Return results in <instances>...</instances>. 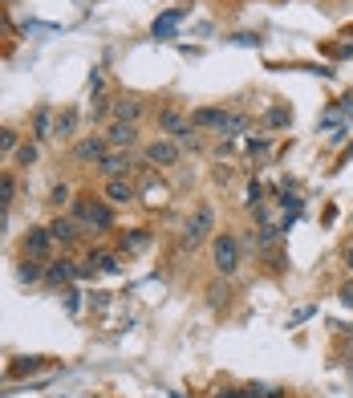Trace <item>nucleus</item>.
<instances>
[{"label":"nucleus","mask_w":353,"mask_h":398,"mask_svg":"<svg viewBox=\"0 0 353 398\" xmlns=\"http://www.w3.org/2000/svg\"><path fill=\"white\" fill-rule=\"evenodd\" d=\"M73 219H78V228H85V232H110L114 228V212L106 199H94L85 195L73 203Z\"/></svg>","instance_id":"nucleus-1"},{"label":"nucleus","mask_w":353,"mask_h":398,"mask_svg":"<svg viewBox=\"0 0 353 398\" xmlns=\"http://www.w3.org/2000/svg\"><path fill=\"white\" fill-rule=\"evenodd\" d=\"M211 265L220 277H236L240 272V240L232 232H220L211 240Z\"/></svg>","instance_id":"nucleus-2"},{"label":"nucleus","mask_w":353,"mask_h":398,"mask_svg":"<svg viewBox=\"0 0 353 398\" xmlns=\"http://www.w3.org/2000/svg\"><path fill=\"white\" fill-rule=\"evenodd\" d=\"M159 131L167 134V138H175L179 147H195V126H191V118H183L179 110H162V114H159Z\"/></svg>","instance_id":"nucleus-3"},{"label":"nucleus","mask_w":353,"mask_h":398,"mask_svg":"<svg viewBox=\"0 0 353 398\" xmlns=\"http://www.w3.org/2000/svg\"><path fill=\"white\" fill-rule=\"evenodd\" d=\"M179 155H183V150H179L175 138H155V143L143 147V163L146 167H175Z\"/></svg>","instance_id":"nucleus-4"},{"label":"nucleus","mask_w":353,"mask_h":398,"mask_svg":"<svg viewBox=\"0 0 353 398\" xmlns=\"http://www.w3.org/2000/svg\"><path fill=\"white\" fill-rule=\"evenodd\" d=\"M211 228H215V212H211L208 203H203V207H195V216L187 219V228H183V244H203V240H208L211 236Z\"/></svg>","instance_id":"nucleus-5"},{"label":"nucleus","mask_w":353,"mask_h":398,"mask_svg":"<svg viewBox=\"0 0 353 398\" xmlns=\"http://www.w3.org/2000/svg\"><path fill=\"white\" fill-rule=\"evenodd\" d=\"M94 167L102 171V175H106V179H126L130 171H134V163H130L126 150H106V155H102Z\"/></svg>","instance_id":"nucleus-6"},{"label":"nucleus","mask_w":353,"mask_h":398,"mask_svg":"<svg viewBox=\"0 0 353 398\" xmlns=\"http://www.w3.org/2000/svg\"><path fill=\"white\" fill-rule=\"evenodd\" d=\"M106 143H110V150H130L138 143V122H110L106 126Z\"/></svg>","instance_id":"nucleus-7"},{"label":"nucleus","mask_w":353,"mask_h":398,"mask_svg":"<svg viewBox=\"0 0 353 398\" xmlns=\"http://www.w3.org/2000/svg\"><path fill=\"white\" fill-rule=\"evenodd\" d=\"M110 150V143H106V134H90V138H81V143H73V159L78 163H97L102 155Z\"/></svg>","instance_id":"nucleus-8"},{"label":"nucleus","mask_w":353,"mask_h":398,"mask_svg":"<svg viewBox=\"0 0 353 398\" xmlns=\"http://www.w3.org/2000/svg\"><path fill=\"white\" fill-rule=\"evenodd\" d=\"M102 199L122 207V203H134V199H138V187H134L130 179H106V187H102Z\"/></svg>","instance_id":"nucleus-9"},{"label":"nucleus","mask_w":353,"mask_h":398,"mask_svg":"<svg viewBox=\"0 0 353 398\" xmlns=\"http://www.w3.org/2000/svg\"><path fill=\"white\" fill-rule=\"evenodd\" d=\"M49 248H53V236H49V228H29V236H25V256H32V260H45Z\"/></svg>","instance_id":"nucleus-10"},{"label":"nucleus","mask_w":353,"mask_h":398,"mask_svg":"<svg viewBox=\"0 0 353 398\" xmlns=\"http://www.w3.org/2000/svg\"><path fill=\"white\" fill-rule=\"evenodd\" d=\"M232 110H224V106H199L191 114V126H208V131H224V122Z\"/></svg>","instance_id":"nucleus-11"},{"label":"nucleus","mask_w":353,"mask_h":398,"mask_svg":"<svg viewBox=\"0 0 353 398\" xmlns=\"http://www.w3.org/2000/svg\"><path fill=\"white\" fill-rule=\"evenodd\" d=\"M49 236H53V244H73V240H78V219L57 216L53 224H49Z\"/></svg>","instance_id":"nucleus-12"},{"label":"nucleus","mask_w":353,"mask_h":398,"mask_svg":"<svg viewBox=\"0 0 353 398\" xmlns=\"http://www.w3.org/2000/svg\"><path fill=\"white\" fill-rule=\"evenodd\" d=\"M110 114H114V122H138V118H143V102L138 98H118L110 106Z\"/></svg>","instance_id":"nucleus-13"},{"label":"nucleus","mask_w":353,"mask_h":398,"mask_svg":"<svg viewBox=\"0 0 353 398\" xmlns=\"http://www.w3.org/2000/svg\"><path fill=\"white\" fill-rule=\"evenodd\" d=\"M73 131H78V110H61V114L53 118V138H57V143L73 138Z\"/></svg>","instance_id":"nucleus-14"},{"label":"nucleus","mask_w":353,"mask_h":398,"mask_svg":"<svg viewBox=\"0 0 353 398\" xmlns=\"http://www.w3.org/2000/svg\"><path fill=\"white\" fill-rule=\"evenodd\" d=\"M53 110H49V106H41V110H37V114H32V138H37V143H45V138H53Z\"/></svg>","instance_id":"nucleus-15"},{"label":"nucleus","mask_w":353,"mask_h":398,"mask_svg":"<svg viewBox=\"0 0 353 398\" xmlns=\"http://www.w3.org/2000/svg\"><path fill=\"white\" fill-rule=\"evenodd\" d=\"M73 277H78L73 260H53V265L45 268V281H49V284H69Z\"/></svg>","instance_id":"nucleus-16"},{"label":"nucleus","mask_w":353,"mask_h":398,"mask_svg":"<svg viewBox=\"0 0 353 398\" xmlns=\"http://www.w3.org/2000/svg\"><path fill=\"white\" fill-rule=\"evenodd\" d=\"M179 20H183V8H171V13H162V17L155 20V29H150V33H155V37H171Z\"/></svg>","instance_id":"nucleus-17"},{"label":"nucleus","mask_w":353,"mask_h":398,"mask_svg":"<svg viewBox=\"0 0 353 398\" xmlns=\"http://www.w3.org/2000/svg\"><path fill=\"white\" fill-rule=\"evenodd\" d=\"M289 122H292L289 106H273V110L264 114V131H280V126H289Z\"/></svg>","instance_id":"nucleus-18"},{"label":"nucleus","mask_w":353,"mask_h":398,"mask_svg":"<svg viewBox=\"0 0 353 398\" xmlns=\"http://www.w3.org/2000/svg\"><path fill=\"white\" fill-rule=\"evenodd\" d=\"M16 277H20L25 284H32V281H41V277H45V268H41V260H32V256H25V265L16 268Z\"/></svg>","instance_id":"nucleus-19"},{"label":"nucleus","mask_w":353,"mask_h":398,"mask_svg":"<svg viewBox=\"0 0 353 398\" xmlns=\"http://www.w3.org/2000/svg\"><path fill=\"white\" fill-rule=\"evenodd\" d=\"M37 370H45V358H16L13 378H25V374H37Z\"/></svg>","instance_id":"nucleus-20"},{"label":"nucleus","mask_w":353,"mask_h":398,"mask_svg":"<svg viewBox=\"0 0 353 398\" xmlns=\"http://www.w3.org/2000/svg\"><path fill=\"white\" fill-rule=\"evenodd\" d=\"M248 131V114H227V122H224V138H236V134H244Z\"/></svg>","instance_id":"nucleus-21"},{"label":"nucleus","mask_w":353,"mask_h":398,"mask_svg":"<svg viewBox=\"0 0 353 398\" xmlns=\"http://www.w3.org/2000/svg\"><path fill=\"white\" fill-rule=\"evenodd\" d=\"M13 155H16V167H32L37 163V143H20Z\"/></svg>","instance_id":"nucleus-22"},{"label":"nucleus","mask_w":353,"mask_h":398,"mask_svg":"<svg viewBox=\"0 0 353 398\" xmlns=\"http://www.w3.org/2000/svg\"><path fill=\"white\" fill-rule=\"evenodd\" d=\"M13 191H16V179H13V175H0V212H8Z\"/></svg>","instance_id":"nucleus-23"},{"label":"nucleus","mask_w":353,"mask_h":398,"mask_svg":"<svg viewBox=\"0 0 353 398\" xmlns=\"http://www.w3.org/2000/svg\"><path fill=\"white\" fill-rule=\"evenodd\" d=\"M146 244H150V232H146V228H134V232L126 236V248H134V252L146 248Z\"/></svg>","instance_id":"nucleus-24"},{"label":"nucleus","mask_w":353,"mask_h":398,"mask_svg":"<svg viewBox=\"0 0 353 398\" xmlns=\"http://www.w3.org/2000/svg\"><path fill=\"white\" fill-rule=\"evenodd\" d=\"M20 147V134L16 131H0V150H16Z\"/></svg>","instance_id":"nucleus-25"},{"label":"nucleus","mask_w":353,"mask_h":398,"mask_svg":"<svg viewBox=\"0 0 353 398\" xmlns=\"http://www.w3.org/2000/svg\"><path fill=\"white\" fill-rule=\"evenodd\" d=\"M244 203H248V207H260V203H264V187H260V183H252V187H248V199H244Z\"/></svg>","instance_id":"nucleus-26"},{"label":"nucleus","mask_w":353,"mask_h":398,"mask_svg":"<svg viewBox=\"0 0 353 398\" xmlns=\"http://www.w3.org/2000/svg\"><path fill=\"white\" fill-rule=\"evenodd\" d=\"M280 207H285L289 216H297V212H301V199H297V195H289V191H285V195H280Z\"/></svg>","instance_id":"nucleus-27"},{"label":"nucleus","mask_w":353,"mask_h":398,"mask_svg":"<svg viewBox=\"0 0 353 398\" xmlns=\"http://www.w3.org/2000/svg\"><path fill=\"white\" fill-rule=\"evenodd\" d=\"M61 297H65V309H69V313H78V309H81V301H78V289H65Z\"/></svg>","instance_id":"nucleus-28"},{"label":"nucleus","mask_w":353,"mask_h":398,"mask_svg":"<svg viewBox=\"0 0 353 398\" xmlns=\"http://www.w3.org/2000/svg\"><path fill=\"white\" fill-rule=\"evenodd\" d=\"M337 297H341V305H345V309H353V281H349V284H341Z\"/></svg>","instance_id":"nucleus-29"},{"label":"nucleus","mask_w":353,"mask_h":398,"mask_svg":"<svg viewBox=\"0 0 353 398\" xmlns=\"http://www.w3.org/2000/svg\"><path fill=\"white\" fill-rule=\"evenodd\" d=\"M208 297H211V305H220V301L227 305V289H220V284H211V293H208Z\"/></svg>","instance_id":"nucleus-30"},{"label":"nucleus","mask_w":353,"mask_h":398,"mask_svg":"<svg viewBox=\"0 0 353 398\" xmlns=\"http://www.w3.org/2000/svg\"><path fill=\"white\" fill-rule=\"evenodd\" d=\"M49 199H53V203H65V199H69V187H65V183H57V187H53V195H49Z\"/></svg>","instance_id":"nucleus-31"},{"label":"nucleus","mask_w":353,"mask_h":398,"mask_svg":"<svg viewBox=\"0 0 353 398\" xmlns=\"http://www.w3.org/2000/svg\"><path fill=\"white\" fill-rule=\"evenodd\" d=\"M215 398H240V390H215Z\"/></svg>","instance_id":"nucleus-32"},{"label":"nucleus","mask_w":353,"mask_h":398,"mask_svg":"<svg viewBox=\"0 0 353 398\" xmlns=\"http://www.w3.org/2000/svg\"><path fill=\"white\" fill-rule=\"evenodd\" d=\"M345 268H349V272H353V244H349V248H345Z\"/></svg>","instance_id":"nucleus-33"},{"label":"nucleus","mask_w":353,"mask_h":398,"mask_svg":"<svg viewBox=\"0 0 353 398\" xmlns=\"http://www.w3.org/2000/svg\"><path fill=\"white\" fill-rule=\"evenodd\" d=\"M345 114H349V118H353V98H345Z\"/></svg>","instance_id":"nucleus-34"},{"label":"nucleus","mask_w":353,"mask_h":398,"mask_svg":"<svg viewBox=\"0 0 353 398\" xmlns=\"http://www.w3.org/2000/svg\"><path fill=\"white\" fill-rule=\"evenodd\" d=\"M349 159H353V147H349V150H345V155H341V163H349Z\"/></svg>","instance_id":"nucleus-35"},{"label":"nucleus","mask_w":353,"mask_h":398,"mask_svg":"<svg viewBox=\"0 0 353 398\" xmlns=\"http://www.w3.org/2000/svg\"><path fill=\"white\" fill-rule=\"evenodd\" d=\"M0 228H4V212H0Z\"/></svg>","instance_id":"nucleus-36"},{"label":"nucleus","mask_w":353,"mask_h":398,"mask_svg":"<svg viewBox=\"0 0 353 398\" xmlns=\"http://www.w3.org/2000/svg\"><path fill=\"white\" fill-rule=\"evenodd\" d=\"M0 163H4V150H0Z\"/></svg>","instance_id":"nucleus-37"}]
</instances>
